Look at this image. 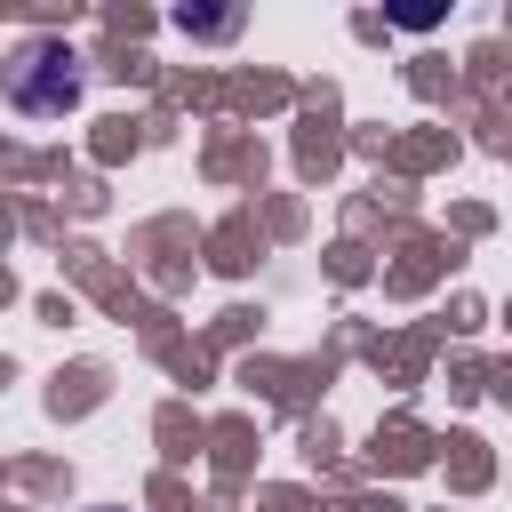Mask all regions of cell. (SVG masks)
Returning a JSON list of instances; mask_svg holds the SVG:
<instances>
[{
  "label": "cell",
  "mask_w": 512,
  "mask_h": 512,
  "mask_svg": "<svg viewBox=\"0 0 512 512\" xmlns=\"http://www.w3.org/2000/svg\"><path fill=\"white\" fill-rule=\"evenodd\" d=\"M0 88H8V104H16L24 120H56V112H72V104H80L88 64H80V48H72V40L32 32V40H16V48H8Z\"/></svg>",
  "instance_id": "6da1fadb"
},
{
  "label": "cell",
  "mask_w": 512,
  "mask_h": 512,
  "mask_svg": "<svg viewBox=\"0 0 512 512\" xmlns=\"http://www.w3.org/2000/svg\"><path fill=\"white\" fill-rule=\"evenodd\" d=\"M96 512H112V504H96Z\"/></svg>",
  "instance_id": "7a4b0ae2"
}]
</instances>
